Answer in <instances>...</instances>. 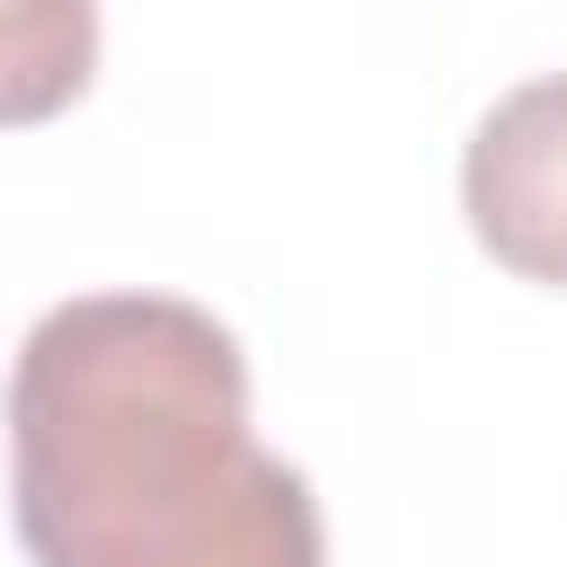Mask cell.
<instances>
[{
	"label": "cell",
	"instance_id": "cell-1",
	"mask_svg": "<svg viewBox=\"0 0 567 567\" xmlns=\"http://www.w3.org/2000/svg\"><path fill=\"white\" fill-rule=\"evenodd\" d=\"M35 567H328L319 496L248 425L239 337L177 292L53 301L9 372Z\"/></svg>",
	"mask_w": 567,
	"mask_h": 567
},
{
	"label": "cell",
	"instance_id": "cell-2",
	"mask_svg": "<svg viewBox=\"0 0 567 567\" xmlns=\"http://www.w3.org/2000/svg\"><path fill=\"white\" fill-rule=\"evenodd\" d=\"M461 213L505 275L567 292V71L523 80L478 115L461 151Z\"/></svg>",
	"mask_w": 567,
	"mask_h": 567
},
{
	"label": "cell",
	"instance_id": "cell-3",
	"mask_svg": "<svg viewBox=\"0 0 567 567\" xmlns=\"http://www.w3.org/2000/svg\"><path fill=\"white\" fill-rule=\"evenodd\" d=\"M97 71V0H0V124L62 115Z\"/></svg>",
	"mask_w": 567,
	"mask_h": 567
}]
</instances>
